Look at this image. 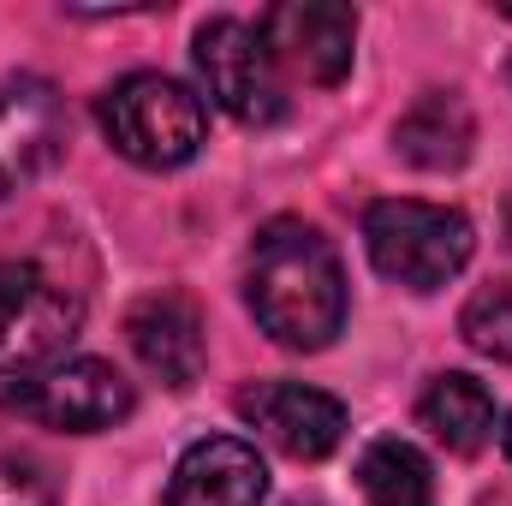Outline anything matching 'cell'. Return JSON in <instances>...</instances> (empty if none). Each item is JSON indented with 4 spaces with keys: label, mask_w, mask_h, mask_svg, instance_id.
<instances>
[{
    "label": "cell",
    "mask_w": 512,
    "mask_h": 506,
    "mask_svg": "<svg viewBox=\"0 0 512 506\" xmlns=\"http://www.w3.org/2000/svg\"><path fill=\"white\" fill-rule=\"evenodd\" d=\"M245 298L262 334L286 352H322L346 328V268L322 227L280 215L256 233Z\"/></svg>",
    "instance_id": "6da1fadb"
},
{
    "label": "cell",
    "mask_w": 512,
    "mask_h": 506,
    "mask_svg": "<svg viewBox=\"0 0 512 506\" xmlns=\"http://www.w3.org/2000/svg\"><path fill=\"white\" fill-rule=\"evenodd\" d=\"M96 120H102V137L149 173H173V167L197 161V149L209 137L203 96L167 72H126L120 84H108L96 102Z\"/></svg>",
    "instance_id": "7a4b0ae2"
},
{
    "label": "cell",
    "mask_w": 512,
    "mask_h": 506,
    "mask_svg": "<svg viewBox=\"0 0 512 506\" xmlns=\"http://www.w3.org/2000/svg\"><path fill=\"white\" fill-rule=\"evenodd\" d=\"M364 251L376 262V274L411 286V292H435L471 262L477 233L459 209L387 197V203H370V215H364Z\"/></svg>",
    "instance_id": "3957f363"
},
{
    "label": "cell",
    "mask_w": 512,
    "mask_h": 506,
    "mask_svg": "<svg viewBox=\"0 0 512 506\" xmlns=\"http://www.w3.org/2000/svg\"><path fill=\"white\" fill-rule=\"evenodd\" d=\"M84 328V304L36 262H0V381H24L66 358Z\"/></svg>",
    "instance_id": "277c9868"
},
{
    "label": "cell",
    "mask_w": 512,
    "mask_h": 506,
    "mask_svg": "<svg viewBox=\"0 0 512 506\" xmlns=\"http://www.w3.org/2000/svg\"><path fill=\"white\" fill-rule=\"evenodd\" d=\"M0 405L18 411L24 423H42V429L96 435V429H114L137 411V387L108 358H60L36 376L0 387Z\"/></svg>",
    "instance_id": "5b68a950"
},
{
    "label": "cell",
    "mask_w": 512,
    "mask_h": 506,
    "mask_svg": "<svg viewBox=\"0 0 512 506\" xmlns=\"http://www.w3.org/2000/svg\"><path fill=\"white\" fill-rule=\"evenodd\" d=\"M197 78L215 108H227L239 126H280L286 120V84L274 54L262 48L256 24L245 18H209L191 42Z\"/></svg>",
    "instance_id": "8992f818"
},
{
    "label": "cell",
    "mask_w": 512,
    "mask_h": 506,
    "mask_svg": "<svg viewBox=\"0 0 512 506\" xmlns=\"http://www.w3.org/2000/svg\"><path fill=\"white\" fill-rule=\"evenodd\" d=\"M262 48L304 84H340L358 54V12L340 0H280L256 18Z\"/></svg>",
    "instance_id": "52a82bcc"
},
{
    "label": "cell",
    "mask_w": 512,
    "mask_h": 506,
    "mask_svg": "<svg viewBox=\"0 0 512 506\" xmlns=\"http://www.w3.org/2000/svg\"><path fill=\"white\" fill-rule=\"evenodd\" d=\"M66 102L48 78H12L0 84V197L30 191L42 173L66 155Z\"/></svg>",
    "instance_id": "ba28073f"
},
{
    "label": "cell",
    "mask_w": 512,
    "mask_h": 506,
    "mask_svg": "<svg viewBox=\"0 0 512 506\" xmlns=\"http://www.w3.org/2000/svg\"><path fill=\"white\" fill-rule=\"evenodd\" d=\"M239 417L286 459H328L346 441V405L304 381H256L239 393Z\"/></svg>",
    "instance_id": "9c48e42d"
},
{
    "label": "cell",
    "mask_w": 512,
    "mask_h": 506,
    "mask_svg": "<svg viewBox=\"0 0 512 506\" xmlns=\"http://www.w3.org/2000/svg\"><path fill=\"white\" fill-rule=\"evenodd\" d=\"M126 340L137 364L167 387H191L209 364V340H203V310L185 292H149L137 298L126 316Z\"/></svg>",
    "instance_id": "30bf717a"
},
{
    "label": "cell",
    "mask_w": 512,
    "mask_h": 506,
    "mask_svg": "<svg viewBox=\"0 0 512 506\" xmlns=\"http://www.w3.org/2000/svg\"><path fill=\"white\" fill-rule=\"evenodd\" d=\"M262 495H268V465L239 435H209L185 447L167 483V506H262Z\"/></svg>",
    "instance_id": "8fae6325"
},
{
    "label": "cell",
    "mask_w": 512,
    "mask_h": 506,
    "mask_svg": "<svg viewBox=\"0 0 512 506\" xmlns=\"http://www.w3.org/2000/svg\"><path fill=\"white\" fill-rule=\"evenodd\" d=\"M471 143H477V120H471V108L459 102V90H429V96H417V102L399 114V126H393V149H399L411 167H423V173L465 167Z\"/></svg>",
    "instance_id": "7c38bea8"
},
{
    "label": "cell",
    "mask_w": 512,
    "mask_h": 506,
    "mask_svg": "<svg viewBox=\"0 0 512 506\" xmlns=\"http://www.w3.org/2000/svg\"><path fill=\"white\" fill-rule=\"evenodd\" d=\"M417 423L447 447V453H483L495 441V393L465 370H447L423 387Z\"/></svg>",
    "instance_id": "4fadbf2b"
},
{
    "label": "cell",
    "mask_w": 512,
    "mask_h": 506,
    "mask_svg": "<svg viewBox=\"0 0 512 506\" xmlns=\"http://www.w3.org/2000/svg\"><path fill=\"white\" fill-rule=\"evenodd\" d=\"M358 477H364V506H435V471H429V459L411 441H399V435L364 447Z\"/></svg>",
    "instance_id": "5bb4252c"
},
{
    "label": "cell",
    "mask_w": 512,
    "mask_h": 506,
    "mask_svg": "<svg viewBox=\"0 0 512 506\" xmlns=\"http://www.w3.org/2000/svg\"><path fill=\"white\" fill-rule=\"evenodd\" d=\"M0 506H60V471L18 435H0Z\"/></svg>",
    "instance_id": "9a60e30c"
},
{
    "label": "cell",
    "mask_w": 512,
    "mask_h": 506,
    "mask_svg": "<svg viewBox=\"0 0 512 506\" xmlns=\"http://www.w3.org/2000/svg\"><path fill=\"white\" fill-rule=\"evenodd\" d=\"M459 334L471 352L512 364V280H495L483 292H471V304L459 310Z\"/></svg>",
    "instance_id": "2e32d148"
},
{
    "label": "cell",
    "mask_w": 512,
    "mask_h": 506,
    "mask_svg": "<svg viewBox=\"0 0 512 506\" xmlns=\"http://www.w3.org/2000/svg\"><path fill=\"white\" fill-rule=\"evenodd\" d=\"M507 459H512V417H507Z\"/></svg>",
    "instance_id": "e0dca14e"
}]
</instances>
